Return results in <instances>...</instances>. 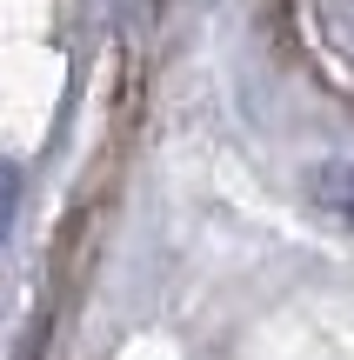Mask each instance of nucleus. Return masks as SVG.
I'll return each mask as SVG.
<instances>
[{
	"instance_id": "f03ea898",
	"label": "nucleus",
	"mask_w": 354,
	"mask_h": 360,
	"mask_svg": "<svg viewBox=\"0 0 354 360\" xmlns=\"http://www.w3.org/2000/svg\"><path fill=\"white\" fill-rule=\"evenodd\" d=\"M13 200H20V180H13V167L0 160V240H7V227H13Z\"/></svg>"
},
{
	"instance_id": "f257e3e1",
	"label": "nucleus",
	"mask_w": 354,
	"mask_h": 360,
	"mask_svg": "<svg viewBox=\"0 0 354 360\" xmlns=\"http://www.w3.org/2000/svg\"><path fill=\"white\" fill-rule=\"evenodd\" d=\"M321 193H328V200L354 220V174H348V167H341V174H321Z\"/></svg>"
}]
</instances>
